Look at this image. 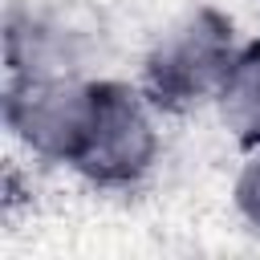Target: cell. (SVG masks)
<instances>
[{"instance_id": "1", "label": "cell", "mask_w": 260, "mask_h": 260, "mask_svg": "<svg viewBox=\"0 0 260 260\" xmlns=\"http://www.w3.org/2000/svg\"><path fill=\"white\" fill-rule=\"evenodd\" d=\"M236 24L211 4L191 8L167 32L154 37L142 61V89L158 110L187 114L203 102H215L232 61H236Z\"/></svg>"}, {"instance_id": "2", "label": "cell", "mask_w": 260, "mask_h": 260, "mask_svg": "<svg viewBox=\"0 0 260 260\" xmlns=\"http://www.w3.org/2000/svg\"><path fill=\"white\" fill-rule=\"evenodd\" d=\"M154 110L158 106L146 98V89L126 81H93V110L69 167L102 191L138 187L162 150Z\"/></svg>"}, {"instance_id": "3", "label": "cell", "mask_w": 260, "mask_h": 260, "mask_svg": "<svg viewBox=\"0 0 260 260\" xmlns=\"http://www.w3.org/2000/svg\"><path fill=\"white\" fill-rule=\"evenodd\" d=\"M102 53L98 20L81 4L24 0L4 20V61L12 77H81Z\"/></svg>"}, {"instance_id": "4", "label": "cell", "mask_w": 260, "mask_h": 260, "mask_svg": "<svg viewBox=\"0 0 260 260\" xmlns=\"http://www.w3.org/2000/svg\"><path fill=\"white\" fill-rule=\"evenodd\" d=\"M93 110V81L85 77H8L4 126L45 162H73Z\"/></svg>"}, {"instance_id": "5", "label": "cell", "mask_w": 260, "mask_h": 260, "mask_svg": "<svg viewBox=\"0 0 260 260\" xmlns=\"http://www.w3.org/2000/svg\"><path fill=\"white\" fill-rule=\"evenodd\" d=\"M215 110L240 146L260 150V41L240 45V53L215 93Z\"/></svg>"}, {"instance_id": "6", "label": "cell", "mask_w": 260, "mask_h": 260, "mask_svg": "<svg viewBox=\"0 0 260 260\" xmlns=\"http://www.w3.org/2000/svg\"><path fill=\"white\" fill-rule=\"evenodd\" d=\"M232 199H236L240 219L260 236V150H252V158L240 167L236 187H232Z\"/></svg>"}]
</instances>
